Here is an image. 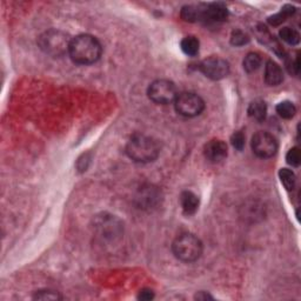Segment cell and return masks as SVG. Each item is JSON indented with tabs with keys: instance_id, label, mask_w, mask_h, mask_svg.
<instances>
[{
	"instance_id": "cell-1",
	"label": "cell",
	"mask_w": 301,
	"mask_h": 301,
	"mask_svg": "<svg viewBox=\"0 0 301 301\" xmlns=\"http://www.w3.org/2000/svg\"><path fill=\"white\" fill-rule=\"evenodd\" d=\"M102 47L96 37L91 34H79L70 44V58L79 65H91L101 57Z\"/></svg>"
},
{
	"instance_id": "cell-2",
	"label": "cell",
	"mask_w": 301,
	"mask_h": 301,
	"mask_svg": "<svg viewBox=\"0 0 301 301\" xmlns=\"http://www.w3.org/2000/svg\"><path fill=\"white\" fill-rule=\"evenodd\" d=\"M160 148L158 142L145 134H134L126 145V153L136 162L147 164L154 161L159 156Z\"/></svg>"
},
{
	"instance_id": "cell-3",
	"label": "cell",
	"mask_w": 301,
	"mask_h": 301,
	"mask_svg": "<svg viewBox=\"0 0 301 301\" xmlns=\"http://www.w3.org/2000/svg\"><path fill=\"white\" fill-rule=\"evenodd\" d=\"M173 254L184 263H193L203 254V243L193 234H181L173 241Z\"/></svg>"
},
{
	"instance_id": "cell-4",
	"label": "cell",
	"mask_w": 301,
	"mask_h": 301,
	"mask_svg": "<svg viewBox=\"0 0 301 301\" xmlns=\"http://www.w3.org/2000/svg\"><path fill=\"white\" fill-rule=\"evenodd\" d=\"M71 40L72 39H70L69 34L62 32V31L50 30L40 35L39 46L46 54L59 58L69 53Z\"/></svg>"
},
{
	"instance_id": "cell-5",
	"label": "cell",
	"mask_w": 301,
	"mask_h": 301,
	"mask_svg": "<svg viewBox=\"0 0 301 301\" xmlns=\"http://www.w3.org/2000/svg\"><path fill=\"white\" fill-rule=\"evenodd\" d=\"M174 107L180 116L193 118L199 116L205 110V101L196 93L184 92L177 96L174 100Z\"/></svg>"
},
{
	"instance_id": "cell-6",
	"label": "cell",
	"mask_w": 301,
	"mask_h": 301,
	"mask_svg": "<svg viewBox=\"0 0 301 301\" xmlns=\"http://www.w3.org/2000/svg\"><path fill=\"white\" fill-rule=\"evenodd\" d=\"M147 94L150 100L159 105L171 104L178 96L176 85L166 79H158L153 81L148 87Z\"/></svg>"
},
{
	"instance_id": "cell-7",
	"label": "cell",
	"mask_w": 301,
	"mask_h": 301,
	"mask_svg": "<svg viewBox=\"0 0 301 301\" xmlns=\"http://www.w3.org/2000/svg\"><path fill=\"white\" fill-rule=\"evenodd\" d=\"M252 149L256 157L267 159L276 153L278 141L272 134L267 132H258L252 138Z\"/></svg>"
},
{
	"instance_id": "cell-8",
	"label": "cell",
	"mask_w": 301,
	"mask_h": 301,
	"mask_svg": "<svg viewBox=\"0 0 301 301\" xmlns=\"http://www.w3.org/2000/svg\"><path fill=\"white\" fill-rule=\"evenodd\" d=\"M199 69L206 77L212 80H221L229 73V64L220 57H208L200 62Z\"/></svg>"
},
{
	"instance_id": "cell-9",
	"label": "cell",
	"mask_w": 301,
	"mask_h": 301,
	"mask_svg": "<svg viewBox=\"0 0 301 301\" xmlns=\"http://www.w3.org/2000/svg\"><path fill=\"white\" fill-rule=\"evenodd\" d=\"M228 11L220 3H212L203 5V19L205 23H223L227 20Z\"/></svg>"
},
{
	"instance_id": "cell-10",
	"label": "cell",
	"mask_w": 301,
	"mask_h": 301,
	"mask_svg": "<svg viewBox=\"0 0 301 301\" xmlns=\"http://www.w3.org/2000/svg\"><path fill=\"white\" fill-rule=\"evenodd\" d=\"M97 229L102 236L113 239L121 233V224L113 217H100L98 218V223L96 225Z\"/></svg>"
},
{
	"instance_id": "cell-11",
	"label": "cell",
	"mask_w": 301,
	"mask_h": 301,
	"mask_svg": "<svg viewBox=\"0 0 301 301\" xmlns=\"http://www.w3.org/2000/svg\"><path fill=\"white\" fill-rule=\"evenodd\" d=\"M204 153L211 162H220L227 157V145L223 140H211L206 144Z\"/></svg>"
},
{
	"instance_id": "cell-12",
	"label": "cell",
	"mask_w": 301,
	"mask_h": 301,
	"mask_svg": "<svg viewBox=\"0 0 301 301\" xmlns=\"http://www.w3.org/2000/svg\"><path fill=\"white\" fill-rule=\"evenodd\" d=\"M284 80V74L281 67L275 61H267L265 67V81L269 86H278Z\"/></svg>"
},
{
	"instance_id": "cell-13",
	"label": "cell",
	"mask_w": 301,
	"mask_h": 301,
	"mask_svg": "<svg viewBox=\"0 0 301 301\" xmlns=\"http://www.w3.org/2000/svg\"><path fill=\"white\" fill-rule=\"evenodd\" d=\"M180 205L185 214L191 216L198 211L199 207V199L191 191H185L180 196Z\"/></svg>"
},
{
	"instance_id": "cell-14",
	"label": "cell",
	"mask_w": 301,
	"mask_h": 301,
	"mask_svg": "<svg viewBox=\"0 0 301 301\" xmlns=\"http://www.w3.org/2000/svg\"><path fill=\"white\" fill-rule=\"evenodd\" d=\"M181 18L185 22H201L203 19V5H187L181 10Z\"/></svg>"
},
{
	"instance_id": "cell-15",
	"label": "cell",
	"mask_w": 301,
	"mask_h": 301,
	"mask_svg": "<svg viewBox=\"0 0 301 301\" xmlns=\"http://www.w3.org/2000/svg\"><path fill=\"white\" fill-rule=\"evenodd\" d=\"M267 114V106L263 100H254L251 102L248 107V116L255 119V120L261 121L266 118Z\"/></svg>"
},
{
	"instance_id": "cell-16",
	"label": "cell",
	"mask_w": 301,
	"mask_h": 301,
	"mask_svg": "<svg viewBox=\"0 0 301 301\" xmlns=\"http://www.w3.org/2000/svg\"><path fill=\"white\" fill-rule=\"evenodd\" d=\"M200 49V42L196 37L193 35H189V37L184 38L181 40V50L186 55H189V57H194L199 53Z\"/></svg>"
},
{
	"instance_id": "cell-17",
	"label": "cell",
	"mask_w": 301,
	"mask_h": 301,
	"mask_svg": "<svg viewBox=\"0 0 301 301\" xmlns=\"http://www.w3.org/2000/svg\"><path fill=\"white\" fill-rule=\"evenodd\" d=\"M294 12H295V7L294 6L286 5L285 7H283V9H281V11L279 12V13H276L274 15H272V17H269L268 18V23L273 26H279L280 24H283L288 17H291V15L294 14Z\"/></svg>"
},
{
	"instance_id": "cell-18",
	"label": "cell",
	"mask_w": 301,
	"mask_h": 301,
	"mask_svg": "<svg viewBox=\"0 0 301 301\" xmlns=\"http://www.w3.org/2000/svg\"><path fill=\"white\" fill-rule=\"evenodd\" d=\"M261 61L263 60H261V57H260L259 53H256V52L248 53L246 57H245L244 62H243L244 70L246 71L247 73L255 72V71L261 66Z\"/></svg>"
},
{
	"instance_id": "cell-19",
	"label": "cell",
	"mask_w": 301,
	"mask_h": 301,
	"mask_svg": "<svg viewBox=\"0 0 301 301\" xmlns=\"http://www.w3.org/2000/svg\"><path fill=\"white\" fill-rule=\"evenodd\" d=\"M279 35L281 40H284L288 45H298L300 41V34L296 30L291 29V27H284L283 30H280Z\"/></svg>"
},
{
	"instance_id": "cell-20",
	"label": "cell",
	"mask_w": 301,
	"mask_h": 301,
	"mask_svg": "<svg viewBox=\"0 0 301 301\" xmlns=\"http://www.w3.org/2000/svg\"><path fill=\"white\" fill-rule=\"evenodd\" d=\"M279 177H280V180L283 185L285 186V188L287 189V191H293L295 187V183H296V178H295V174L293 173V171L288 168H281L280 172H279Z\"/></svg>"
},
{
	"instance_id": "cell-21",
	"label": "cell",
	"mask_w": 301,
	"mask_h": 301,
	"mask_svg": "<svg viewBox=\"0 0 301 301\" xmlns=\"http://www.w3.org/2000/svg\"><path fill=\"white\" fill-rule=\"evenodd\" d=\"M276 113L284 119H292L295 116L296 109L294 104L291 101H281L280 104L276 106Z\"/></svg>"
},
{
	"instance_id": "cell-22",
	"label": "cell",
	"mask_w": 301,
	"mask_h": 301,
	"mask_svg": "<svg viewBox=\"0 0 301 301\" xmlns=\"http://www.w3.org/2000/svg\"><path fill=\"white\" fill-rule=\"evenodd\" d=\"M249 41V38L246 33H244L243 31L236 30L233 31V33L231 35V42L232 45L234 46H244Z\"/></svg>"
},
{
	"instance_id": "cell-23",
	"label": "cell",
	"mask_w": 301,
	"mask_h": 301,
	"mask_svg": "<svg viewBox=\"0 0 301 301\" xmlns=\"http://www.w3.org/2000/svg\"><path fill=\"white\" fill-rule=\"evenodd\" d=\"M286 160H287V164H290L291 166H293V167H298L301 161L300 149L298 147L291 148L290 150H288L286 156Z\"/></svg>"
},
{
	"instance_id": "cell-24",
	"label": "cell",
	"mask_w": 301,
	"mask_h": 301,
	"mask_svg": "<svg viewBox=\"0 0 301 301\" xmlns=\"http://www.w3.org/2000/svg\"><path fill=\"white\" fill-rule=\"evenodd\" d=\"M232 145L233 147L241 150L245 146V134L243 132H235L232 136Z\"/></svg>"
},
{
	"instance_id": "cell-25",
	"label": "cell",
	"mask_w": 301,
	"mask_h": 301,
	"mask_svg": "<svg viewBox=\"0 0 301 301\" xmlns=\"http://www.w3.org/2000/svg\"><path fill=\"white\" fill-rule=\"evenodd\" d=\"M34 299H42V300H55L60 299V296L58 295V293L52 291H39L35 293Z\"/></svg>"
},
{
	"instance_id": "cell-26",
	"label": "cell",
	"mask_w": 301,
	"mask_h": 301,
	"mask_svg": "<svg viewBox=\"0 0 301 301\" xmlns=\"http://www.w3.org/2000/svg\"><path fill=\"white\" fill-rule=\"evenodd\" d=\"M287 67H288V71H290V73H294V74H298L299 73V57L296 55L294 58V60H290L287 62Z\"/></svg>"
},
{
	"instance_id": "cell-27",
	"label": "cell",
	"mask_w": 301,
	"mask_h": 301,
	"mask_svg": "<svg viewBox=\"0 0 301 301\" xmlns=\"http://www.w3.org/2000/svg\"><path fill=\"white\" fill-rule=\"evenodd\" d=\"M153 296H154L153 291L142 290V291H140L139 299H141V300H150V299H153Z\"/></svg>"
}]
</instances>
